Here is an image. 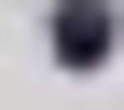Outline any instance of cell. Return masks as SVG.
<instances>
[{
  "label": "cell",
  "mask_w": 124,
  "mask_h": 110,
  "mask_svg": "<svg viewBox=\"0 0 124 110\" xmlns=\"http://www.w3.org/2000/svg\"><path fill=\"white\" fill-rule=\"evenodd\" d=\"M55 41H69V69H97V55H110V14H97V0H69V14H55Z\"/></svg>",
  "instance_id": "obj_1"
}]
</instances>
